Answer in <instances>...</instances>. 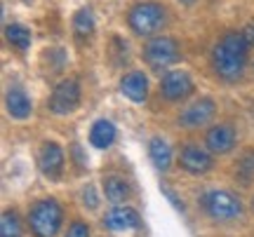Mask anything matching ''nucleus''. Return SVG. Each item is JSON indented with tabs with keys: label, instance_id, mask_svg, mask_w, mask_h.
I'll return each mask as SVG.
<instances>
[{
	"label": "nucleus",
	"instance_id": "1",
	"mask_svg": "<svg viewBox=\"0 0 254 237\" xmlns=\"http://www.w3.org/2000/svg\"><path fill=\"white\" fill-rule=\"evenodd\" d=\"M250 40L240 31H228L217 45L212 47V68L224 80H238L245 71Z\"/></svg>",
	"mask_w": 254,
	"mask_h": 237
},
{
	"label": "nucleus",
	"instance_id": "2",
	"mask_svg": "<svg viewBox=\"0 0 254 237\" xmlns=\"http://www.w3.org/2000/svg\"><path fill=\"white\" fill-rule=\"evenodd\" d=\"M64 209L55 197H43L38 200L28 211V226L36 237H55L62 228Z\"/></svg>",
	"mask_w": 254,
	"mask_h": 237
},
{
	"label": "nucleus",
	"instance_id": "3",
	"mask_svg": "<svg viewBox=\"0 0 254 237\" xmlns=\"http://www.w3.org/2000/svg\"><path fill=\"white\" fill-rule=\"evenodd\" d=\"M127 24L136 36H153L167 24V9L160 2H139L129 9Z\"/></svg>",
	"mask_w": 254,
	"mask_h": 237
},
{
	"label": "nucleus",
	"instance_id": "4",
	"mask_svg": "<svg viewBox=\"0 0 254 237\" xmlns=\"http://www.w3.org/2000/svg\"><path fill=\"white\" fill-rule=\"evenodd\" d=\"M202 207L214 221H236L243 216V204L233 192L228 190H209L202 197Z\"/></svg>",
	"mask_w": 254,
	"mask_h": 237
},
{
	"label": "nucleus",
	"instance_id": "5",
	"mask_svg": "<svg viewBox=\"0 0 254 237\" xmlns=\"http://www.w3.org/2000/svg\"><path fill=\"white\" fill-rule=\"evenodd\" d=\"M179 56H182V52H179V45L174 38L160 36L144 45V61L151 68H167L170 64L179 61Z\"/></svg>",
	"mask_w": 254,
	"mask_h": 237
},
{
	"label": "nucleus",
	"instance_id": "6",
	"mask_svg": "<svg viewBox=\"0 0 254 237\" xmlns=\"http://www.w3.org/2000/svg\"><path fill=\"white\" fill-rule=\"evenodd\" d=\"M80 103V87L75 80H62L50 96V108L57 115H68Z\"/></svg>",
	"mask_w": 254,
	"mask_h": 237
},
{
	"label": "nucleus",
	"instance_id": "7",
	"mask_svg": "<svg viewBox=\"0 0 254 237\" xmlns=\"http://www.w3.org/2000/svg\"><path fill=\"white\" fill-rule=\"evenodd\" d=\"M160 94L167 101H184L193 94V80L186 71H170L160 80Z\"/></svg>",
	"mask_w": 254,
	"mask_h": 237
},
{
	"label": "nucleus",
	"instance_id": "8",
	"mask_svg": "<svg viewBox=\"0 0 254 237\" xmlns=\"http://www.w3.org/2000/svg\"><path fill=\"white\" fill-rule=\"evenodd\" d=\"M38 164H40V172L45 179L57 181L64 172V150L59 143L55 141H47L40 148V155H38Z\"/></svg>",
	"mask_w": 254,
	"mask_h": 237
},
{
	"label": "nucleus",
	"instance_id": "9",
	"mask_svg": "<svg viewBox=\"0 0 254 237\" xmlns=\"http://www.w3.org/2000/svg\"><path fill=\"white\" fill-rule=\"evenodd\" d=\"M214 110H217V106H214V101L212 99H198L193 101L190 106H186V108L182 110V115H179V125L182 127H202V125H207L209 120H212V115H214Z\"/></svg>",
	"mask_w": 254,
	"mask_h": 237
},
{
	"label": "nucleus",
	"instance_id": "10",
	"mask_svg": "<svg viewBox=\"0 0 254 237\" xmlns=\"http://www.w3.org/2000/svg\"><path fill=\"white\" fill-rule=\"evenodd\" d=\"M179 162L186 172L190 174H205L212 169V155L205 148L195 146V143H186L179 153Z\"/></svg>",
	"mask_w": 254,
	"mask_h": 237
},
{
	"label": "nucleus",
	"instance_id": "11",
	"mask_svg": "<svg viewBox=\"0 0 254 237\" xmlns=\"http://www.w3.org/2000/svg\"><path fill=\"white\" fill-rule=\"evenodd\" d=\"M205 146H207V150L219 153V155L233 150V146H236V129L231 127V125H226V122L214 125L207 132V137H205Z\"/></svg>",
	"mask_w": 254,
	"mask_h": 237
},
{
	"label": "nucleus",
	"instance_id": "12",
	"mask_svg": "<svg viewBox=\"0 0 254 237\" xmlns=\"http://www.w3.org/2000/svg\"><path fill=\"white\" fill-rule=\"evenodd\" d=\"M104 226L113 233H123V230H134L141 226L139 211L132 207H116L104 216Z\"/></svg>",
	"mask_w": 254,
	"mask_h": 237
},
{
	"label": "nucleus",
	"instance_id": "13",
	"mask_svg": "<svg viewBox=\"0 0 254 237\" xmlns=\"http://www.w3.org/2000/svg\"><path fill=\"white\" fill-rule=\"evenodd\" d=\"M120 92H123L129 101L141 103V101H146V96H148V78H146L141 71H129V73H125L123 80H120Z\"/></svg>",
	"mask_w": 254,
	"mask_h": 237
},
{
	"label": "nucleus",
	"instance_id": "14",
	"mask_svg": "<svg viewBox=\"0 0 254 237\" xmlns=\"http://www.w3.org/2000/svg\"><path fill=\"white\" fill-rule=\"evenodd\" d=\"M5 106H7L9 115L17 118V120L28 118L31 110H33L31 99L26 96V92L21 90V87H12V90H7V94H5Z\"/></svg>",
	"mask_w": 254,
	"mask_h": 237
},
{
	"label": "nucleus",
	"instance_id": "15",
	"mask_svg": "<svg viewBox=\"0 0 254 237\" xmlns=\"http://www.w3.org/2000/svg\"><path fill=\"white\" fill-rule=\"evenodd\" d=\"M116 137H118V132H116V125L111 120H97L92 125L90 143L94 148H109V146H113Z\"/></svg>",
	"mask_w": 254,
	"mask_h": 237
},
{
	"label": "nucleus",
	"instance_id": "16",
	"mask_svg": "<svg viewBox=\"0 0 254 237\" xmlns=\"http://www.w3.org/2000/svg\"><path fill=\"white\" fill-rule=\"evenodd\" d=\"M148 155L153 160V164L160 169V172H167L170 164H172V148L170 143L160 137H153L148 141Z\"/></svg>",
	"mask_w": 254,
	"mask_h": 237
},
{
	"label": "nucleus",
	"instance_id": "17",
	"mask_svg": "<svg viewBox=\"0 0 254 237\" xmlns=\"http://www.w3.org/2000/svg\"><path fill=\"white\" fill-rule=\"evenodd\" d=\"M104 192H106V200H111L113 204L129 200V186L120 176H106L104 179Z\"/></svg>",
	"mask_w": 254,
	"mask_h": 237
},
{
	"label": "nucleus",
	"instance_id": "18",
	"mask_svg": "<svg viewBox=\"0 0 254 237\" xmlns=\"http://www.w3.org/2000/svg\"><path fill=\"white\" fill-rule=\"evenodd\" d=\"M5 38H7L9 45H14L19 52H26L31 47V31L21 24H7L5 26Z\"/></svg>",
	"mask_w": 254,
	"mask_h": 237
},
{
	"label": "nucleus",
	"instance_id": "19",
	"mask_svg": "<svg viewBox=\"0 0 254 237\" xmlns=\"http://www.w3.org/2000/svg\"><path fill=\"white\" fill-rule=\"evenodd\" d=\"M73 31L78 38H90L94 31V14L90 7H80L73 14Z\"/></svg>",
	"mask_w": 254,
	"mask_h": 237
},
{
	"label": "nucleus",
	"instance_id": "20",
	"mask_svg": "<svg viewBox=\"0 0 254 237\" xmlns=\"http://www.w3.org/2000/svg\"><path fill=\"white\" fill-rule=\"evenodd\" d=\"M0 237H21V223L17 211H5L0 219Z\"/></svg>",
	"mask_w": 254,
	"mask_h": 237
},
{
	"label": "nucleus",
	"instance_id": "21",
	"mask_svg": "<svg viewBox=\"0 0 254 237\" xmlns=\"http://www.w3.org/2000/svg\"><path fill=\"white\" fill-rule=\"evenodd\" d=\"M238 176L243 179V183H250L254 179V150L245 153L243 160L238 162Z\"/></svg>",
	"mask_w": 254,
	"mask_h": 237
},
{
	"label": "nucleus",
	"instance_id": "22",
	"mask_svg": "<svg viewBox=\"0 0 254 237\" xmlns=\"http://www.w3.org/2000/svg\"><path fill=\"white\" fill-rule=\"evenodd\" d=\"M66 237H90V228H87L85 223H80V221H75L71 228H68Z\"/></svg>",
	"mask_w": 254,
	"mask_h": 237
},
{
	"label": "nucleus",
	"instance_id": "23",
	"mask_svg": "<svg viewBox=\"0 0 254 237\" xmlns=\"http://www.w3.org/2000/svg\"><path fill=\"white\" fill-rule=\"evenodd\" d=\"M82 202H85V207H90V209H94L97 204H99V200H97V195H94V188H85V192H82Z\"/></svg>",
	"mask_w": 254,
	"mask_h": 237
},
{
	"label": "nucleus",
	"instance_id": "24",
	"mask_svg": "<svg viewBox=\"0 0 254 237\" xmlns=\"http://www.w3.org/2000/svg\"><path fill=\"white\" fill-rule=\"evenodd\" d=\"M243 33L247 36V40H250V45H254V21H250V24H247Z\"/></svg>",
	"mask_w": 254,
	"mask_h": 237
},
{
	"label": "nucleus",
	"instance_id": "25",
	"mask_svg": "<svg viewBox=\"0 0 254 237\" xmlns=\"http://www.w3.org/2000/svg\"><path fill=\"white\" fill-rule=\"evenodd\" d=\"M184 5H190V2H195V0H182Z\"/></svg>",
	"mask_w": 254,
	"mask_h": 237
},
{
	"label": "nucleus",
	"instance_id": "26",
	"mask_svg": "<svg viewBox=\"0 0 254 237\" xmlns=\"http://www.w3.org/2000/svg\"><path fill=\"white\" fill-rule=\"evenodd\" d=\"M252 207H254V197H252Z\"/></svg>",
	"mask_w": 254,
	"mask_h": 237
}]
</instances>
